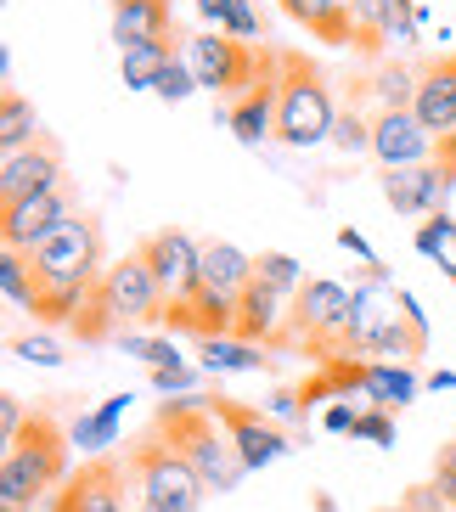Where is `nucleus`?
<instances>
[{
  "label": "nucleus",
  "instance_id": "f257e3e1",
  "mask_svg": "<svg viewBox=\"0 0 456 512\" xmlns=\"http://www.w3.org/2000/svg\"><path fill=\"white\" fill-rule=\"evenodd\" d=\"M68 445H74V434L51 411H29L17 445L0 462V512L46 507L62 484H68Z\"/></svg>",
  "mask_w": 456,
  "mask_h": 512
},
{
  "label": "nucleus",
  "instance_id": "f03ea898",
  "mask_svg": "<svg viewBox=\"0 0 456 512\" xmlns=\"http://www.w3.org/2000/svg\"><path fill=\"white\" fill-rule=\"evenodd\" d=\"M119 462H124V479H130V496H136V512H198L203 496H209L198 467L186 462L158 428L130 439Z\"/></svg>",
  "mask_w": 456,
  "mask_h": 512
},
{
  "label": "nucleus",
  "instance_id": "7ed1b4c3",
  "mask_svg": "<svg viewBox=\"0 0 456 512\" xmlns=\"http://www.w3.org/2000/svg\"><path fill=\"white\" fill-rule=\"evenodd\" d=\"M152 428H158V434H164L186 462L198 467V479L209 484V496L237 490V479L248 473V467L237 462V445H231L226 422L214 417L209 400H164L158 417H152Z\"/></svg>",
  "mask_w": 456,
  "mask_h": 512
},
{
  "label": "nucleus",
  "instance_id": "20e7f679",
  "mask_svg": "<svg viewBox=\"0 0 456 512\" xmlns=\"http://www.w3.org/2000/svg\"><path fill=\"white\" fill-rule=\"evenodd\" d=\"M288 344H299L310 361H344L355 344V293L344 282L310 276L293 293V316H288ZM355 361V355H350Z\"/></svg>",
  "mask_w": 456,
  "mask_h": 512
},
{
  "label": "nucleus",
  "instance_id": "39448f33",
  "mask_svg": "<svg viewBox=\"0 0 456 512\" xmlns=\"http://www.w3.org/2000/svg\"><path fill=\"white\" fill-rule=\"evenodd\" d=\"M333 124H338V107H333V91H327V74L299 51H282L276 141L282 147H316V141H333Z\"/></svg>",
  "mask_w": 456,
  "mask_h": 512
},
{
  "label": "nucleus",
  "instance_id": "423d86ee",
  "mask_svg": "<svg viewBox=\"0 0 456 512\" xmlns=\"http://www.w3.org/2000/svg\"><path fill=\"white\" fill-rule=\"evenodd\" d=\"M186 62H192V74H198V85H209V96H226L231 102H243L248 91H254V79H259V62H265V46H243L237 34H192L181 51Z\"/></svg>",
  "mask_w": 456,
  "mask_h": 512
},
{
  "label": "nucleus",
  "instance_id": "0eeeda50",
  "mask_svg": "<svg viewBox=\"0 0 456 512\" xmlns=\"http://www.w3.org/2000/svg\"><path fill=\"white\" fill-rule=\"evenodd\" d=\"M34 276L46 287H85L102 276V226L85 220V214H68L57 231H51L40 248L29 254Z\"/></svg>",
  "mask_w": 456,
  "mask_h": 512
},
{
  "label": "nucleus",
  "instance_id": "6e6552de",
  "mask_svg": "<svg viewBox=\"0 0 456 512\" xmlns=\"http://www.w3.org/2000/svg\"><path fill=\"white\" fill-rule=\"evenodd\" d=\"M102 299L113 310L119 327H147V321H164V287L152 276V265L141 254H124L119 265H107L102 271Z\"/></svg>",
  "mask_w": 456,
  "mask_h": 512
},
{
  "label": "nucleus",
  "instance_id": "1a4fd4ad",
  "mask_svg": "<svg viewBox=\"0 0 456 512\" xmlns=\"http://www.w3.org/2000/svg\"><path fill=\"white\" fill-rule=\"evenodd\" d=\"M51 512H136V496H130V479H124V462L113 456H91L68 473L57 496H51Z\"/></svg>",
  "mask_w": 456,
  "mask_h": 512
},
{
  "label": "nucleus",
  "instance_id": "9d476101",
  "mask_svg": "<svg viewBox=\"0 0 456 512\" xmlns=\"http://www.w3.org/2000/svg\"><path fill=\"white\" fill-rule=\"evenodd\" d=\"M209 406H214V417L226 422V434H231V445H237V462L254 473V467H271L276 456H288L293 451V439L276 428L265 411H254V406H237V400H226V394H209Z\"/></svg>",
  "mask_w": 456,
  "mask_h": 512
},
{
  "label": "nucleus",
  "instance_id": "9b49d317",
  "mask_svg": "<svg viewBox=\"0 0 456 512\" xmlns=\"http://www.w3.org/2000/svg\"><path fill=\"white\" fill-rule=\"evenodd\" d=\"M68 214H74L68 186L17 197V203H0V237H6V248H17V254H34V248H40V242H46Z\"/></svg>",
  "mask_w": 456,
  "mask_h": 512
},
{
  "label": "nucleus",
  "instance_id": "f8f14e48",
  "mask_svg": "<svg viewBox=\"0 0 456 512\" xmlns=\"http://www.w3.org/2000/svg\"><path fill=\"white\" fill-rule=\"evenodd\" d=\"M136 254L152 265V276H158V287H164V299L175 304V299L186 293V287L198 282L203 242L192 237V231H181V226H164V231H152V237H141ZM169 304H164V310H169Z\"/></svg>",
  "mask_w": 456,
  "mask_h": 512
},
{
  "label": "nucleus",
  "instance_id": "ddd939ff",
  "mask_svg": "<svg viewBox=\"0 0 456 512\" xmlns=\"http://www.w3.org/2000/svg\"><path fill=\"white\" fill-rule=\"evenodd\" d=\"M428 152H440V141L417 124L411 107H378L372 113V158L383 169H417L428 164Z\"/></svg>",
  "mask_w": 456,
  "mask_h": 512
},
{
  "label": "nucleus",
  "instance_id": "4468645a",
  "mask_svg": "<svg viewBox=\"0 0 456 512\" xmlns=\"http://www.w3.org/2000/svg\"><path fill=\"white\" fill-rule=\"evenodd\" d=\"M288 316H293L288 293L254 276V282L243 287V299H237V332H231V338L259 344V349H288Z\"/></svg>",
  "mask_w": 456,
  "mask_h": 512
},
{
  "label": "nucleus",
  "instance_id": "2eb2a0df",
  "mask_svg": "<svg viewBox=\"0 0 456 512\" xmlns=\"http://www.w3.org/2000/svg\"><path fill=\"white\" fill-rule=\"evenodd\" d=\"M276 91H282V51L265 46V62H259L254 91H248L243 102H231V107H226L231 136L243 141V147H254V141H265V136H276Z\"/></svg>",
  "mask_w": 456,
  "mask_h": 512
},
{
  "label": "nucleus",
  "instance_id": "dca6fc26",
  "mask_svg": "<svg viewBox=\"0 0 456 512\" xmlns=\"http://www.w3.org/2000/svg\"><path fill=\"white\" fill-rule=\"evenodd\" d=\"M164 327L169 332H192L198 344H209V338H231V332H237V299H226V293L192 282L181 299L164 310Z\"/></svg>",
  "mask_w": 456,
  "mask_h": 512
},
{
  "label": "nucleus",
  "instance_id": "f3484780",
  "mask_svg": "<svg viewBox=\"0 0 456 512\" xmlns=\"http://www.w3.org/2000/svg\"><path fill=\"white\" fill-rule=\"evenodd\" d=\"M62 186V147L51 136L29 141L23 152H12L0 164V203H17V197H34V192H51Z\"/></svg>",
  "mask_w": 456,
  "mask_h": 512
},
{
  "label": "nucleus",
  "instance_id": "a211bd4d",
  "mask_svg": "<svg viewBox=\"0 0 456 512\" xmlns=\"http://www.w3.org/2000/svg\"><path fill=\"white\" fill-rule=\"evenodd\" d=\"M411 113L434 141L456 136V57H434L417 74V96H411Z\"/></svg>",
  "mask_w": 456,
  "mask_h": 512
},
{
  "label": "nucleus",
  "instance_id": "6ab92c4d",
  "mask_svg": "<svg viewBox=\"0 0 456 512\" xmlns=\"http://www.w3.org/2000/svg\"><path fill=\"white\" fill-rule=\"evenodd\" d=\"M198 282L214 287V293H226V299H243V287L254 282V254H243L226 237H209L203 242V259H198Z\"/></svg>",
  "mask_w": 456,
  "mask_h": 512
},
{
  "label": "nucleus",
  "instance_id": "aec40b11",
  "mask_svg": "<svg viewBox=\"0 0 456 512\" xmlns=\"http://www.w3.org/2000/svg\"><path fill=\"white\" fill-rule=\"evenodd\" d=\"M113 40H119V51L175 40V29H169V0H124V6H113Z\"/></svg>",
  "mask_w": 456,
  "mask_h": 512
},
{
  "label": "nucleus",
  "instance_id": "412c9836",
  "mask_svg": "<svg viewBox=\"0 0 456 512\" xmlns=\"http://www.w3.org/2000/svg\"><path fill=\"white\" fill-rule=\"evenodd\" d=\"M276 6H282L299 29H310L316 40H327V46H355L350 0H276Z\"/></svg>",
  "mask_w": 456,
  "mask_h": 512
},
{
  "label": "nucleus",
  "instance_id": "4be33fe9",
  "mask_svg": "<svg viewBox=\"0 0 456 512\" xmlns=\"http://www.w3.org/2000/svg\"><path fill=\"white\" fill-rule=\"evenodd\" d=\"M366 400L383 411H395V406H411V394H417V372L400 361H366Z\"/></svg>",
  "mask_w": 456,
  "mask_h": 512
},
{
  "label": "nucleus",
  "instance_id": "5701e85b",
  "mask_svg": "<svg viewBox=\"0 0 456 512\" xmlns=\"http://www.w3.org/2000/svg\"><path fill=\"white\" fill-rule=\"evenodd\" d=\"M0 293H6V304H12V310H29V316H40L46 282L34 276L29 254H17V248H6V254H0Z\"/></svg>",
  "mask_w": 456,
  "mask_h": 512
},
{
  "label": "nucleus",
  "instance_id": "b1692460",
  "mask_svg": "<svg viewBox=\"0 0 456 512\" xmlns=\"http://www.w3.org/2000/svg\"><path fill=\"white\" fill-rule=\"evenodd\" d=\"M198 366L203 372H265L271 349L243 344V338H209V344H198Z\"/></svg>",
  "mask_w": 456,
  "mask_h": 512
},
{
  "label": "nucleus",
  "instance_id": "393cba45",
  "mask_svg": "<svg viewBox=\"0 0 456 512\" xmlns=\"http://www.w3.org/2000/svg\"><path fill=\"white\" fill-rule=\"evenodd\" d=\"M175 57H181L175 40H164V46H130V51H119V74L130 91H158V79H164V68Z\"/></svg>",
  "mask_w": 456,
  "mask_h": 512
},
{
  "label": "nucleus",
  "instance_id": "a878e982",
  "mask_svg": "<svg viewBox=\"0 0 456 512\" xmlns=\"http://www.w3.org/2000/svg\"><path fill=\"white\" fill-rule=\"evenodd\" d=\"M417 254H428L456 282V220H451V214H434V220L417 226Z\"/></svg>",
  "mask_w": 456,
  "mask_h": 512
},
{
  "label": "nucleus",
  "instance_id": "bb28decb",
  "mask_svg": "<svg viewBox=\"0 0 456 512\" xmlns=\"http://www.w3.org/2000/svg\"><path fill=\"white\" fill-rule=\"evenodd\" d=\"M29 141H40L34 136V102L17 96V91H6V102H0V147H6V158H12V152H23Z\"/></svg>",
  "mask_w": 456,
  "mask_h": 512
},
{
  "label": "nucleus",
  "instance_id": "cd10ccee",
  "mask_svg": "<svg viewBox=\"0 0 456 512\" xmlns=\"http://www.w3.org/2000/svg\"><path fill=\"white\" fill-rule=\"evenodd\" d=\"M124 406H130V394H113L96 417H79L74 422V445H91V451H102V445H113V428H119Z\"/></svg>",
  "mask_w": 456,
  "mask_h": 512
},
{
  "label": "nucleus",
  "instance_id": "c85d7f7f",
  "mask_svg": "<svg viewBox=\"0 0 456 512\" xmlns=\"http://www.w3.org/2000/svg\"><path fill=\"white\" fill-rule=\"evenodd\" d=\"M383 197L395 214H423V164L417 169H383Z\"/></svg>",
  "mask_w": 456,
  "mask_h": 512
},
{
  "label": "nucleus",
  "instance_id": "c756f323",
  "mask_svg": "<svg viewBox=\"0 0 456 512\" xmlns=\"http://www.w3.org/2000/svg\"><path fill=\"white\" fill-rule=\"evenodd\" d=\"M119 349H124V355H136V361H147L152 372L186 366V361H181V349L169 344V338H136V332H119Z\"/></svg>",
  "mask_w": 456,
  "mask_h": 512
},
{
  "label": "nucleus",
  "instance_id": "7c9ffc66",
  "mask_svg": "<svg viewBox=\"0 0 456 512\" xmlns=\"http://www.w3.org/2000/svg\"><path fill=\"white\" fill-rule=\"evenodd\" d=\"M254 276H259V282H271V287H282L288 299L310 282V276L299 271V259H288V254H254Z\"/></svg>",
  "mask_w": 456,
  "mask_h": 512
},
{
  "label": "nucleus",
  "instance_id": "2f4dec72",
  "mask_svg": "<svg viewBox=\"0 0 456 512\" xmlns=\"http://www.w3.org/2000/svg\"><path fill=\"white\" fill-rule=\"evenodd\" d=\"M417 23H423V12H417V6H411V0H383V23H378V34H383V46H389V40H411V34H417Z\"/></svg>",
  "mask_w": 456,
  "mask_h": 512
},
{
  "label": "nucleus",
  "instance_id": "473e14b6",
  "mask_svg": "<svg viewBox=\"0 0 456 512\" xmlns=\"http://www.w3.org/2000/svg\"><path fill=\"white\" fill-rule=\"evenodd\" d=\"M350 17H355V51H383V0H350Z\"/></svg>",
  "mask_w": 456,
  "mask_h": 512
},
{
  "label": "nucleus",
  "instance_id": "72a5a7b5",
  "mask_svg": "<svg viewBox=\"0 0 456 512\" xmlns=\"http://www.w3.org/2000/svg\"><path fill=\"white\" fill-rule=\"evenodd\" d=\"M333 141L344 152H372V119H361V113H355V107H344V113H338V124H333Z\"/></svg>",
  "mask_w": 456,
  "mask_h": 512
},
{
  "label": "nucleus",
  "instance_id": "f704fd0d",
  "mask_svg": "<svg viewBox=\"0 0 456 512\" xmlns=\"http://www.w3.org/2000/svg\"><path fill=\"white\" fill-rule=\"evenodd\" d=\"M192 91H198V74H192V62L186 57H175L164 68V79H158V96H164V102H186Z\"/></svg>",
  "mask_w": 456,
  "mask_h": 512
},
{
  "label": "nucleus",
  "instance_id": "c9c22d12",
  "mask_svg": "<svg viewBox=\"0 0 456 512\" xmlns=\"http://www.w3.org/2000/svg\"><path fill=\"white\" fill-rule=\"evenodd\" d=\"M12 355L17 361H34V366H62V344L46 338V332H34V338H12Z\"/></svg>",
  "mask_w": 456,
  "mask_h": 512
},
{
  "label": "nucleus",
  "instance_id": "e433bc0d",
  "mask_svg": "<svg viewBox=\"0 0 456 512\" xmlns=\"http://www.w3.org/2000/svg\"><path fill=\"white\" fill-rule=\"evenodd\" d=\"M355 439H372V445H395V417H389L383 406L361 411V417H355Z\"/></svg>",
  "mask_w": 456,
  "mask_h": 512
},
{
  "label": "nucleus",
  "instance_id": "4c0bfd02",
  "mask_svg": "<svg viewBox=\"0 0 456 512\" xmlns=\"http://www.w3.org/2000/svg\"><path fill=\"white\" fill-rule=\"evenodd\" d=\"M428 484H434V490L445 496V507L456 512V439H451V445H440V456H434V479H428Z\"/></svg>",
  "mask_w": 456,
  "mask_h": 512
},
{
  "label": "nucleus",
  "instance_id": "58836bf2",
  "mask_svg": "<svg viewBox=\"0 0 456 512\" xmlns=\"http://www.w3.org/2000/svg\"><path fill=\"white\" fill-rule=\"evenodd\" d=\"M198 366H169V372H152V389L158 394H186V389H198Z\"/></svg>",
  "mask_w": 456,
  "mask_h": 512
},
{
  "label": "nucleus",
  "instance_id": "ea45409f",
  "mask_svg": "<svg viewBox=\"0 0 456 512\" xmlns=\"http://www.w3.org/2000/svg\"><path fill=\"white\" fill-rule=\"evenodd\" d=\"M198 17H203V29L231 34V23H237V0H198Z\"/></svg>",
  "mask_w": 456,
  "mask_h": 512
},
{
  "label": "nucleus",
  "instance_id": "a19ab883",
  "mask_svg": "<svg viewBox=\"0 0 456 512\" xmlns=\"http://www.w3.org/2000/svg\"><path fill=\"white\" fill-rule=\"evenodd\" d=\"M23 400H17V394H0V439H6V451H12L17 445V434H23Z\"/></svg>",
  "mask_w": 456,
  "mask_h": 512
},
{
  "label": "nucleus",
  "instance_id": "79ce46f5",
  "mask_svg": "<svg viewBox=\"0 0 456 512\" xmlns=\"http://www.w3.org/2000/svg\"><path fill=\"white\" fill-rule=\"evenodd\" d=\"M400 507H406V512H451V507H445V496L434 490V484H417V490H411V496L400 501Z\"/></svg>",
  "mask_w": 456,
  "mask_h": 512
},
{
  "label": "nucleus",
  "instance_id": "37998d69",
  "mask_svg": "<svg viewBox=\"0 0 456 512\" xmlns=\"http://www.w3.org/2000/svg\"><path fill=\"white\" fill-rule=\"evenodd\" d=\"M338 242H344L350 254H361V265H366V271H378V254L366 248V237H361V231H350V226H344V231H338Z\"/></svg>",
  "mask_w": 456,
  "mask_h": 512
},
{
  "label": "nucleus",
  "instance_id": "c03bdc74",
  "mask_svg": "<svg viewBox=\"0 0 456 512\" xmlns=\"http://www.w3.org/2000/svg\"><path fill=\"white\" fill-rule=\"evenodd\" d=\"M355 417H361V411L333 406V411H327V428H333V434H355Z\"/></svg>",
  "mask_w": 456,
  "mask_h": 512
},
{
  "label": "nucleus",
  "instance_id": "a18cd8bd",
  "mask_svg": "<svg viewBox=\"0 0 456 512\" xmlns=\"http://www.w3.org/2000/svg\"><path fill=\"white\" fill-rule=\"evenodd\" d=\"M428 383H434V389H456V372H434Z\"/></svg>",
  "mask_w": 456,
  "mask_h": 512
},
{
  "label": "nucleus",
  "instance_id": "49530a36",
  "mask_svg": "<svg viewBox=\"0 0 456 512\" xmlns=\"http://www.w3.org/2000/svg\"><path fill=\"white\" fill-rule=\"evenodd\" d=\"M383 512H406V507H383Z\"/></svg>",
  "mask_w": 456,
  "mask_h": 512
},
{
  "label": "nucleus",
  "instance_id": "de8ad7c7",
  "mask_svg": "<svg viewBox=\"0 0 456 512\" xmlns=\"http://www.w3.org/2000/svg\"><path fill=\"white\" fill-rule=\"evenodd\" d=\"M113 6H124V0H113Z\"/></svg>",
  "mask_w": 456,
  "mask_h": 512
}]
</instances>
